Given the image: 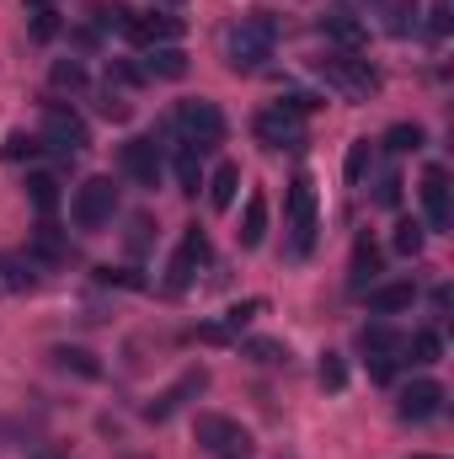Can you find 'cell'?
Here are the masks:
<instances>
[{
    "mask_svg": "<svg viewBox=\"0 0 454 459\" xmlns=\"http://www.w3.org/2000/svg\"><path fill=\"white\" fill-rule=\"evenodd\" d=\"M273 43H278V22L267 11H251L225 32V65L235 75H257L273 59Z\"/></svg>",
    "mask_w": 454,
    "mask_h": 459,
    "instance_id": "6da1fadb",
    "label": "cell"
},
{
    "mask_svg": "<svg viewBox=\"0 0 454 459\" xmlns=\"http://www.w3.org/2000/svg\"><path fill=\"white\" fill-rule=\"evenodd\" d=\"M284 256L289 262H305L310 246H316V182L305 171L289 177V198H284Z\"/></svg>",
    "mask_w": 454,
    "mask_h": 459,
    "instance_id": "7a4b0ae2",
    "label": "cell"
},
{
    "mask_svg": "<svg viewBox=\"0 0 454 459\" xmlns=\"http://www.w3.org/2000/svg\"><path fill=\"white\" fill-rule=\"evenodd\" d=\"M316 70H321V81L342 91L347 102H369L374 91H380V70L369 65V59H358L353 48H337V54H327V59H316Z\"/></svg>",
    "mask_w": 454,
    "mask_h": 459,
    "instance_id": "3957f363",
    "label": "cell"
},
{
    "mask_svg": "<svg viewBox=\"0 0 454 459\" xmlns=\"http://www.w3.org/2000/svg\"><path fill=\"white\" fill-rule=\"evenodd\" d=\"M171 128H177L182 144H193L198 155L214 150V144H225V113H220V102H209V97H182L177 113H171Z\"/></svg>",
    "mask_w": 454,
    "mask_h": 459,
    "instance_id": "277c9868",
    "label": "cell"
},
{
    "mask_svg": "<svg viewBox=\"0 0 454 459\" xmlns=\"http://www.w3.org/2000/svg\"><path fill=\"white\" fill-rule=\"evenodd\" d=\"M118 214V187L113 177H86L81 187H75V198H70V220L75 230H86V235H97V230H108Z\"/></svg>",
    "mask_w": 454,
    "mask_h": 459,
    "instance_id": "5b68a950",
    "label": "cell"
},
{
    "mask_svg": "<svg viewBox=\"0 0 454 459\" xmlns=\"http://www.w3.org/2000/svg\"><path fill=\"white\" fill-rule=\"evenodd\" d=\"M43 150H59V155H81L86 144H92V128H86V117L75 113V108H65V102H43Z\"/></svg>",
    "mask_w": 454,
    "mask_h": 459,
    "instance_id": "8992f818",
    "label": "cell"
},
{
    "mask_svg": "<svg viewBox=\"0 0 454 459\" xmlns=\"http://www.w3.org/2000/svg\"><path fill=\"white\" fill-rule=\"evenodd\" d=\"M204 262H209V230L188 225L182 240H177V251H171V262H166V294H188Z\"/></svg>",
    "mask_w": 454,
    "mask_h": 459,
    "instance_id": "52a82bcc",
    "label": "cell"
},
{
    "mask_svg": "<svg viewBox=\"0 0 454 459\" xmlns=\"http://www.w3.org/2000/svg\"><path fill=\"white\" fill-rule=\"evenodd\" d=\"M118 166H123L139 187H155V182H161V166H166L161 139H155V134H134V139L118 150Z\"/></svg>",
    "mask_w": 454,
    "mask_h": 459,
    "instance_id": "ba28073f",
    "label": "cell"
},
{
    "mask_svg": "<svg viewBox=\"0 0 454 459\" xmlns=\"http://www.w3.org/2000/svg\"><path fill=\"white\" fill-rule=\"evenodd\" d=\"M251 134L262 139V150H300L305 144V117L284 113V108H262L251 117Z\"/></svg>",
    "mask_w": 454,
    "mask_h": 459,
    "instance_id": "9c48e42d",
    "label": "cell"
},
{
    "mask_svg": "<svg viewBox=\"0 0 454 459\" xmlns=\"http://www.w3.org/2000/svg\"><path fill=\"white\" fill-rule=\"evenodd\" d=\"M417 193H423V220H428L423 230H450V225H454V187H450V171H444V166H428Z\"/></svg>",
    "mask_w": 454,
    "mask_h": 459,
    "instance_id": "30bf717a",
    "label": "cell"
},
{
    "mask_svg": "<svg viewBox=\"0 0 454 459\" xmlns=\"http://www.w3.org/2000/svg\"><path fill=\"white\" fill-rule=\"evenodd\" d=\"M193 438H198L204 455H246V449H251L246 433H240V422H230L220 411H204V417L193 422Z\"/></svg>",
    "mask_w": 454,
    "mask_h": 459,
    "instance_id": "8fae6325",
    "label": "cell"
},
{
    "mask_svg": "<svg viewBox=\"0 0 454 459\" xmlns=\"http://www.w3.org/2000/svg\"><path fill=\"white\" fill-rule=\"evenodd\" d=\"M204 390H209V368H188L171 390H161V395L144 406V422H171V417H177L193 395H204Z\"/></svg>",
    "mask_w": 454,
    "mask_h": 459,
    "instance_id": "7c38bea8",
    "label": "cell"
},
{
    "mask_svg": "<svg viewBox=\"0 0 454 459\" xmlns=\"http://www.w3.org/2000/svg\"><path fill=\"white\" fill-rule=\"evenodd\" d=\"M444 401H450V390H444L439 379H412V385L401 390L396 411H401V422H433V417L444 411Z\"/></svg>",
    "mask_w": 454,
    "mask_h": 459,
    "instance_id": "4fadbf2b",
    "label": "cell"
},
{
    "mask_svg": "<svg viewBox=\"0 0 454 459\" xmlns=\"http://www.w3.org/2000/svg\"><path fill=\"white\" fill-rule=\"evenodd\" d=\"M128 38L134 43H144V48H161V43H177L182 38V16H171V11H134V27H128Z\"/></svg>",
    "mask_w": 454,
    "mask_h": 459,
    "instance_id": "5bb4252c",
    "label": "cell"
},
{
    "mask_svg": "<svg viewBox=\"0 0 454 459\" xmlns=\"http://www.w3.org/2000/svg\"><path fill=\"white\" fill-rule=\"evenodd\" d=\"M262 316V299H240V305H230L220 321H209V326H198V342H235L251 321Z\"/></svg>",
    "mask_w": 454,
    "mask_h": 459,
    "instance_id": "9a60e30c",
    "label": "cell"
},
{
    "mask_svg": "<svg viewBox=\"0 0 454 459\" xmlns=\"http://www.w3.org/2000/svg\"><path fill=\"white\" fill-rule=\"evenodd\" d=\"M374 283H380V246L369 235H358L353 240V262H347V289L353 294H369Z\"/></svg>",
    "mask_w": 454,
    "mask_h": 459,
    "instance_id": "2e32d148",
    "label": "cell"
},
{
    "mask_svg": "<svg viewBox=\"0 0 454 459\" xmlns=\"http://www.w3.org/2000/svg\"><path fill=\"white\" fill-rule=\"evenodd\" d=\"M417 305V283L412 278H396V283H374L369 289V310L374 316H406Z\"/></svg>",
    "mask_w": 454,
    "mask_h": 459,
    "instance_id": "e0dca14e",
    "label": "cell"
},
{
    "mask_svg": "<svg viewBox=\"0 0 454 459\" xmlns=\"http://www.w3.org/2000/svg\"><path fill=\"white\" fill-rule=\"evenodd\" d=\"M27 256H32V262H48V267H65V262H70V240H65V230L54 225V220H38Z\"/></svg>",
    "mask_w": 454,
    "mask_h": 459,
    "instance_id": "ac0fdd59",
    "label": "cell"
},
{
    "mask_svg": "<svg viewBox=\"0 0 454 459\" xmlns=\"http://www.w3.org/2000/svg\"><path fill=\"white\" fill-rule=\"evenodd\" d=\"M27 289H38V262L0 251V294H27Z\"/></svg>",
    "mask_w": 454,
    "mask_h": 459,
    "instance_id": "d6986e66",
    "label": "cell"
},
{
    "mask_svg": "<svg viewBox=\"0 0 454 459\" xmlns=\"http://www.w3.org/2000/svg\"><path fill=\"white\" fill-rule=\"evenodd\" d=\"M144 75H161V81H182L188 75V48H177V43H161V48H150L144 54V65H139Z\"/></svg>",
    "mask_w": 454,
    "mask_h": 459,
    "instance_id": "ffe728a7",
    "label": "cell"
},
{
    "mask_svg": "<svg viewBox=\"0 0 454 459\" xmlns=\"http://www.w3.org/2000/svg\"><path fill=\"white\" fill-rule=\"evenodd\" d=\"M54 358V368H65V374H75V379H102V358L92 352V347H54L48 352Z\"/></svg>",
    "mask_w": 454,
    "mask_h": 459,
    "instance_id": "44dd1931",
    "label": "cell"
},
{
    "mask_svg": "<svg viewBox=\"0 0 454 459\" xmlns=\"http://www.w3.org/2000/svg\"><path fill=\"white\" fill-rule=\"evenodd\" d=\"M401 332L396 326H385V321H374V326H363L358 332V347H363V358H401Z\"/></svg>",
    "mask_w": 454,
    "mask_h": 459,
    "instance_id": "7402d4cb",
    "label": "cell"
},
{
    "mask_svg": "<svg viewBox=\"0 0 454 459\" xmlns=\"http://www.w3.org/2000/svg\"><path fill=\"white\" fill-rule=\"evenodd\" d=\"M321 32H327L332 43H342V48H358V43L369 38V27H363L353 11H327V16H321Z\"/></svg>",
    "mask_w": 454,
    "mask_h": 459,
    "instance_id": "603a6c76",
    "label": "cell"
},
{
    "mask_svg": "<svg viewBox=\"0 0 454 459\" xmlns=\"http://www.w3.org/2000/svg\"><path fill=\"white\" fill-rule=\"evenodd\" d=\"M235 235H240V246H246V251H257V246H262V235H267V198H262V193H251V198H246V214H240V230H235Z\"/></svg>",
    "mask_w": 454,
    "mask_h": 459,
    "instance_id": "cb8c5ba5",
    "label": "cell"
},
{
    "mask_svg": "<svg viewBox=\"0 0 454 459\" xmlns=\"http://www.w3.org/2000/svg\"><path fill=\"white\" fill-rule=\"evenodd\" d=\"M401 352H412L406 363H417V368H433V363L444 358V337H439L433 326H428V332H412V337L401 342Z\"/></svg>",
    "mask_w": 454,
    "mask_h": 459,
    "instance_id": "d4e9b609",
    "label": "cell"
},
{
    "mask_svg": "<svg viewBox=\"0 0 454 459\" xmlns=\"http://www.w3.org/2000/svg\"><path fill=\"white\" fill-rule=\"evenodd\" d=\"M27 198H32V209H38L43 220H54V209H59V177L32 171V177H27Z\"/></svg>",
    "mask_w": 454,
    "mask_h": 459,
    "instance_id": "484cf974",
    "label": "cell"
},
{
    "mask_svg": "<svg viewBox=\"0 0 454 459\" xmlns=\"http://www.w3.org/2000/svg\"><path fill=\"white\" fill-rule=\"evenodd\" d=\"M235 193H240V166H214V177H209V204L225 214L230 204H235Z\"/></svg>",
    "mask_w": 454,
    "mask_h": 459,
    "instance_id": "4316f807",
    "label": "cell"
},
{
    "mask_svg": "<svg viewBox=\"0 0 454 459\" xmlns=\"http://www.w3.org/2000/svg\"><path fill=\"white\" fill-rule=\"evenodd\" d=\"M92 22L102 32H128L134 27V5H123V0H92Z\"/></svg>",
    "mask_w": 454,
    "mask_h": 459,
    "instance_id": "83f0119b",
    "label": "cell"
},
{
    "mask_svg": "<svg viewBox=\"0 0 454 459\" xmlns=\"http://www.w3.org/2000/svg\"><path fill=\"white\" fill-rule=\"evenodd\" d=\"M240 352H246L251 363H262V368H289V347L273 342V337H251Z\"/></svg>",
    "mask_w": 454,
    "mask_h": 459,
    "instance_id": "f1b7e54d",
    "label": "cell"
},
{
    "mask_svg": "<svg viewBox=\"0 0 454 459\" xmlns=\"http://www.w3.org/2000/svg\"><path fill=\"white\" fill-rule=\"evenodd\" d=\"M423 144H428L423 123H396V128L385 134V150H390V155H412V150H423Z\"/></svg>",
    "mask_w": 454,
    "mask_h": 459,
    "instance_id": "f546056e",
    "label": "cell"
},
{
    "mask_svg": "<svg viewBox=\"0 0 454 459\" xmlns=\"http://www.w3.org/2000/svg\"><path fill=\"white\" fill-rule=\"evenodd\" d=\"M369 171H374V139H353V144H347V182L363 187Z\"/></svg>",
    "mask_w": 454,
    "mask_h": 459,
    "instance_id": "4dcf8cb0",
    "label": "cell"
},
{
    "mask_svg": "<svg viewBox=\"0 0 454 459\" xmlns=\"http://www.w3.org/2000/svg\"><path fill=\"white\" fill-rule=\"evenodd\" d=\"M48 81H54V91H86V65L81 59H54Z\"/></svg>",
    "mask_w": 454,
    "mask_h": 459,
    "instance_id": "1f68e13d",
    "label": "cell"
},
{
    "mask_svg": "<svg viewBox=\"0 0 454 459\" xmlns=\"http://www.w3.org/2000/svg\"><path fill=\"white\" fill-rule=\"evenodd\" d=\"M423 240H428V230L417 225V220H396V230H390V246H396L401 256H417Z\"/></svg>",
    "mask_w": 454,
    "mask_h": 459,
    "instance_id": "d6a6232c",
    "label": "cell"
},
{
    "mask_svg": "<svg viewBox=\"0 0 454 459\" xmlns=\"http://www.w3.org/2000/svg\"><path fill=\"white\" fill-rule=\"evenodd\" d=\"M177 182H182V193H198L204 187V171H198V150L193 144H177Z\"/></svg>",
    "mask_w": 454,
    "mask_h": 459,
    "instance_id": "836d02e7",
    "label": "cell"
},
{
    "mask_svg": "<svg viewBox=\"0 0 454 459\" xmlns=\"http://www.w3.org/2000/svg\"><path fill=\"white\" fill-rule=\"evenodd\" d=\"M316 379H321V390H347V363H342V352H321V368H316Z\"/></svg>",
    "mask_w": 454,
    "mask_h": 459,
    "instance_id": "e575fe53",
    "label": "cell"
},
{
    "mask_svg": "<svg viewBox=\"0 0 454 459\" xmlns=\"http://www.w3.org/2000/svg\"><path fill=\"white\" fill-rule=\"evenodd\" d=\"M385 16H390L385 27H390L396 38H406V32L417 27V5H412V0H385Z\"/></svg>",
    "mask_w": 454,
    "mask_h": 459,
    "instance_id": "d590c367",
    "label": "cell"
},
{
    "mask_svg": "<svg viewBox=\"0 0 454 459\" xmlns=\"http://www.w3.org/2000/svg\"><path fill=\"white\" fill-rule=\"evenodd\" d=\"M273 108H284V113H294V117H310V113H321V97L316 91H284Z\"/></svg>",
    "mask_w": 454,
    "mask_h": 459,
    "instance_id": "8d00e7d4",
    "label": "cell"
},
{
    "mask_svg": "<svg viewBox=\"0 0 454 459\" xmlns=\"http://www.w3.org/2000/svg\"><path fill=\"white\" fill-rule=\"evenodd\" d=\"M150 240H155V220H150V214H134V220H128V251H134V256H144V251H150Z\"/></svg>",
    "mask_w": 454,
    "mask_h": 459,
    "instance_id": "74e56055",
    "label": "cell"
},
{
    "mask_svg": "<svg viewBox=\"0 0 454 459\" xmlns=\"http://www.w3.org/2000/svg\"><path fill=\"white\" fill-rule=\"evenodd\" d=\"M38 150H43V139H38V134H22V128H16V134H5V160H32Z\"/></svg>",
    "mask_w": 454,
    "mask_h": 459,
    "instance_id": "f35d334b",
    "label": "cell"
},
{
    "mask_svg": "<svg viewBox=\"0 0 454 459\" xmlns=\"http://www.w3.org/2000/svg\"><path fill=\"white\" fill-rule=\"evenodd\" d=\"M59 11L54 5H43V11H32V43H48V38H59Z\"/></svg>",
    "mask_w": 454,
    "mask_h": 459,
    "instance_id": "ab89813d",
    "label": "cell"
},
{
    "mask_svg": "<svg viewBox=\"0 0 454 459\" xmlns=\"http://www.w3.org/2000/svg\"><path fill=\"white\" fill-rule=\"evenodd\" d=\"M144 86V81H150V75H144V70H139V65H128V59H108V86Z\"/></svg>",
    "mask_w": 454,
    "mask_h": 459,
    "instance_id": "60d3db41",
    "label": "cell"
},
{
    "mask_svg": "<svg viewBox=\"0 0 454 459\" xmlns=\"http://www.w3.org/2000/svg\"><path fill=\"white\" fill-rule=\"evenodd\" d=\"M97 113L108 117V123H123V117L134 113V108H128V97H123V91H113V86H108V91L97 97Z\"/></svg>",
    "mask_w": 454,
    "mask_h": 459,
    "instance_id": "b9f144b4",
    "label": "cell"
},
{
    "mask_svg": "<svg viewBox=\"0 0 454 459\" xmlns=\"http://www.w3.org/2000/svg\"><path fill=\"white\" fill-rule=\"evenodd\" d=\"M97 283H108V289H144V278L134 273V267H97Z\"/></svg>",
    "mask_w": 454,
    "mask_h": 459,
    "instance_id": "7bdbcfd3",
    "label": "cell"
},
{
    "mask_svg": "<svg viewBox=\"0 0 454 459\" xmlns=\"http://www.w3.org/2000/svg\"><path fill=\"white\" fill-rule=\"evenodd\" d=\"M374 204H380V209H396V204H401V177H396V171H385V177L374 182Z\"/></svg>",
    "mask_w": 454,
    "mask_h": 459,
    "instance_id": "ee69618b",
    "label": "cell"
},
{
    "mask_svg": "<svg viewBox=\"0 0 454 459\" xmlns=\"http://www.w3.org/2000/svg\"><path fill=\"white\" fill-rule=\"evenodd\" d=\"M369 379L374 385H390L396 379V358H369Z\"/></svg>",
    "mask_w": 454,
    "mask_h": 459,
    "instance_id": "f6af8a7d",
    "label": "cell"
},
{
    "mask_svg": "<svg viewBox=\"0 0 454 459\" xmlns=\"http://www.w3.org/2000/svg\"><path fill=\"white\" fill-rule=\"evenodd\" d=\"M22 5H32V11H43V5H54V0H22Z\"/></svg>",
    "mask_w": 454,
    "mask_h": 459,
    "instance_id": "bcb514c9",
    "label": "cell"
},
{
    "mask_svg": "<svg viewBox=\"0 0 454 459\" xmlns=\"http://www.w3.org/2000/svg\"><path fill=\"white\" fill-rule=\"evenodd\" d=\"M161 5H182V0H161Z\"/></svg>",
    "mask_w": 454,
    "mask_h": 459,
    "instance_id": "7dc6e473",
    "label": "cell"
},
{
    "mask_svg": "<svg viewBox=\"0 0 454 459\" xmlns=\"http://www.w3.org/2000/svg\"><path fill=\"white\" fill-rule=\"evenodd\" d=\"M412 459H433V455H412Z\"/></svg>",
    "mask_w": 454,
    "mask_h": 459,
    "instance_id": "c3c4849f",
    "label": "cell"
},
{
    "mask_svg": "<svg viewBox=\"0 0 454 459\" xmlns=\"http://www.w3.org/2000/svg\"><path fill=\"white\" fill-rule=\"evenodd\" d=\"M225 459H246V455H225Z\"/></svg>",
    "mask_w": 454,
    "mask_h": 459,
    "instance_id": "681fc988",
    "label": "cell"
},
{
    "mask_svg": "<svg viewBox=\"0 0 454 459\" xmlns=\"http://www.w3.org/2000/svg\"><path fill=\"white\" fill-rule=\"evenodd\" d=\"M128 459H144V455H128Z\"/></svg>",
    "mask_w": 454,
    "mask_h": 459,
    "instance_id": "f907efd6",
    "label": "cell"
}]
</instances>
